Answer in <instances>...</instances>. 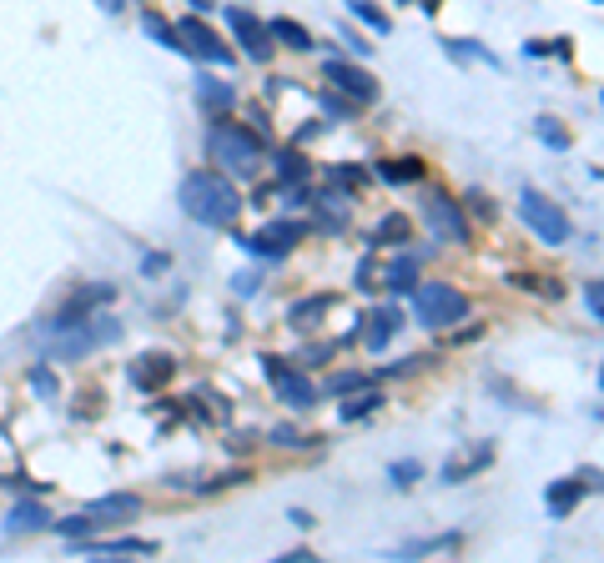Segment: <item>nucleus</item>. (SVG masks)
<instances>
[{
    "mask_svg": "<svg viewBox=\"0 0 604 563\" xmlns=\"http://www.w3.org/2000/svg\"><path fill=\"white\" fill-rule=\"evenodd\" d=\"M181 212L202 227H237L242 196L232 192V181L217 177V171H192L181 181Z\"/></svg>",
    "mask_w": 604,
    "mask_h": 563,
    "instance_id": "nucleus-1",
    "label": "nucleus"
},
{
    "mask_svg": "<svg viewBox=\"0 0 604 563\" xmlns=\"http://www.w3.org/2000/svg\"><path fill=\"white\" fill-rule=\"evenodd\" d=\"M262 141L258 131L237 126V121H212V131H206V152L217 156L227 171H237V177H252L262 161Z\"/></svg>",
    "mask_w": 604,
    "mask_h": 563,
    "instance_id": "nucleus-2",
    "label": "nucleus"
},
{
    "mask_svg": "<svg viewBox=\"0 0 604 563\" xmlns=\"http://www.w3.org/2000/svg\"><path fill=\"white\" fill-rule=\"evenodd\" d=\"M408 297H413V312H418L424 327H453V322L468 317V297L459 287H449V282H424Z\"/></svg>",
    "mask_w": 604,
    "mask_h": 563,
    "instance_id": "nucleus-3",
    "label": "nucleus"
},
{
    "mask_svg": "<svg viewBox=\"0 0 604 563\" xmlns=\"http://www.w3.org/2000/svg\"><path fill=\"white\" fill-rule=\"evenodd\" d=\"M61 342L51 347V358H61V362H76V358H86V352H96V347H106V342H116L121 337V322L116 317H81V322H71V327H61Z\"/></svg>",
    "mask_w": 604,
    "mask_h": 563,
    "instance_id": "nucleus-4",
    "label": "nucleus"
},
{
    "mask_svg": "<svg viewBox=\"0 0 604 563\" xmlns=\"http://www.w3.org/2000/svg\"><path fill=\"white\" fill-rule=\"evenodd\" d=\"M519 212H524V221L539 231L549 247H565L569 237H574V221L565 217V206L554 202V196H544V192H524L519 196Z\"/></svg>",
    "mask_w": 604,
    "mask_h": 563,
    "instance_id": "nucleus-5",
    "label": "nucleus"
},
{
    "mask_svg": "<svg viewBox=\"0 0 604 563\" xmlns=\"http://www.w3.org/2000/svg\"><path fill=\"white\" fill-rule=\"evenodd\" d=\"M177 46L181 51H192V56H202L206 65H232V46L217 36V30L206 26V21H197V15H187V21H177Z\"/></svg>",
    "mask_w": 604,
    "mask_h": 563,
    "instance_id": "nucleus-6",
    "label": "nucleus"
},
{
    "mask_svg": "<svg viewBox=\"0 0 604 563\" xmlns=\"http://www.w3.org/2000/svg\"><path fill=\"white\" fill-rule=\"evenodd\" d=\"M322 76L333 81L337 91H343L353 106H373L378 101V81L363 71L358 61H343V56H328V65H322Z\"/></svg>",
    "mask_w": 604,
    "mask_h": 563,
    "instance_id": "nucleus-7",
    "label": "nucleus"
},
{
    "mask_svg": "<svg viewBox=\"0 0 604 563\" xmlns=\"http://www.w3.org/2000/svg\"><path fill=\"white\" fill-rule=\"evenodd\" d=\"M262 372L272 377V387H277V397H283L287 408H312V403H318V387H312L297 368H287L283 358H272L267 352V358H262Z\"/></svg>",
    "mask_w": 604,
    "mask_h": 563,
    "instance_id": "nucleus-8",
    "label": "nucleus"
},
{
    "mask_svg": "<svg viewBox=\"0 0 604 563\" xmlns=\"http://www.w3.org/2000/svg\"><path fill=\"white\" fill-rule=\"evenodd\" d=\"M424 221L443 237V242H468V217H463V206L453 196H424Z\"/></svg>",
    "mask_w": 604,
    "mask_h": 563,
    "instance_id": "nucleus-9",
    "label": "nucleus"
},
{
    "mask_svg": "<svg viewBox=\"0 0 604 563\" xmlns=\"http://www.w3.org/2000/svg\"><path fill=\"white\" fill-rule=\"evenodd\" d=\"M308 237V227L302 221H293V217H283V221H267V227L258 231V237H247V247L258 256H287L297 242Z\"/></svg>",
    "mask_w": 604,
    "mask_h": 563,
    "instance_id": "nucleus-10",
    "label": "nucleus"
},
{
    "mask_svg": "<svg viewBox=\"0 0 604 563\" xmlns=\"http://www.w3.org/2000/svg\"><path fill=\"white\" fill-rule=\"evenodd\" d=\"M227 26L237 30V46H242L252 61H267L272 56V36H267V26H262L252 11H242V5H232L227 11Z\"/></svg>",
    "mask_w": 604,
    "mask_h": 563,
    "instance_id": "nucleus-11",
    "label": "nucleus"
},
{
    "mask_svg": "<svg viewBox=\"0 0 604 563\" xmlns=\"http://www.w3.org/2000/svg\"><path fill=\"white\" fill-rule=\"evenodd\" d=\"M398 327H403V312L398 307L368 312V322H363V347H368V352H383V347L398 337Z\"/></svg>",
    "mask_w": 604,
    "mask_h": 563,
    "instance_id": "nucleus-12",
    "label": "nucleus"
},
{
    "mask_svg": "<svg viewBox=\"0 0 604 563\" xmlns=\"http://www.w3.org/2000/svg\"><path fill=\"white\" fill-rule=\"evenodd\" d=\"M171 372H177V358H171V352H146L142 362H131V383L142 387V393H152V387L171 383Z\"/></svg>",
    "mask_w": 604,
    "mask_h": 563,
    "instance_id": "nucleus-13",
    "label": "nucleus"
},
{
    "mask_svg": "<svg viewBox=\"0 0 604 563\" xmlns=\"http://www.w3.org/2000/svg\"><path fill=\"white\" fill-rule=\"evenodd\" d=\"M584 473H574V478H559V483L549 488V493H544V503H549V513L554 518H569V513H574V503L584 498Z\"/></svg>",
    "mask_w": 604,
    "mask_h": 563,
    "instance_id": "nucleus-14",
    "label": "nucleus"
},
{
    "mask_svg": "<svg viewBox=\"0 0 604 563\" xmlns=\"http://www.w3.org/2000/svg\"><path fill=\"white\" fill-rule=\"evenodd\" d=\"M101 302H111V287H81V292L71 297L61 312H56V327H71V322H81L91 307H101Z\"/></svg>",
    "mask_w": 604,
    "mask_h": 563,
    "instance_id": "nucleus-15",
    "label": "nucleus"
},
{
    "mask_svg": "<svg viewBox=\"0 0 604 563\" xmlns=\"http://www.w3.org/2000/svg\"><path fill=\"white\" fill-rule=\"evenodd\" d=\"M267 36H277L287 51H312V30L297 26L293 15H277V21H267Z\"/></svg>",
    "mask_w": 604,
    "mask_h": 563,
    "instance_id": "nucleus-16",
    "label": "nucleus"
},
{
    "mask_svg": "<svg viewBox=\"0 0 604 563\" xmlns=\"http://www.w3.org/2000/svg\"><path fill=\"white\" fill-rule=\"evenodd\" d=\"M86 513H96L101 524H111V518H131V513H142V498H136V493H111V498H96Z\"/></svg>",
    "mask_w": 604,
    "mask_h": 563,
    "instance_id": "nucleus-17",
    "label": "nucleus"
},
{
    "mask_svg": "<svg viewBox=\"0 0 604 563\" xmlns=\"http://www.w3.org/2000/svg\"><path fill=\"white\" fill-rule=\"evenodd\" d=\"M408 237H413V221L403 217V212H388V217L373 227V247H403Z\"/></svg>",
    "mask_w": 604,
    "mask_h": 563,
    "instance_id": "nucleus-18",
    "label": "nucleus"
},
{
    "mask_svg": "<svg viewBox=\"0 0 604 563\" xmlns=\"http://www.w3.org/2000/svg\"><path fill=\"white\" fill-rule=\"evenodd\" d=\"M378 177H383V181H393V186L424 181V156H403V161H378Z\"/></svg>",
    "mask_w": 604,
    "mask_h": 563,
    "instance_id": "nucleus-19",
    "label": "nucleus"
},
{
    "mask_svg": "<svg viewBox=\"0 0 604 563\" xmlns=\"http://www.w3.org/2000/svg\"><path fill=\"white\" fill-rule=\"evenodd\" d=\"M378 408H383V393L368 383V387H358V393H353V403H343V422H363V418H373Z\"/></svg>",
    "mask_w": 604,
    "mask_h": 563,
    "instance_id": "nucleus-20",
    "label": "nucleus"
},
{
    "mask_svg": "<svg viewBox=\"0 0 604 563\" xmlns=\"http://www.w3.org/2000/svg\"><path fill=\"white\" fill-rule=\"evenodd\" d=\"M489 463H494V448H489V443H484V448H478L474 458H449V463H443V483H463L468 473L489 468Z\"/></svg>",
    "mask_w": 604,
    "mask_h": 563,
    "instance_id": "nucleus-21",
    "label": "nucleus"
},
{
    "mask_svg": "<svg viewBox=\"0 0 604 563\" xmlns=\"http://www.w3.org/2000/svg\"><path fill=\"white\" fill-rule=\"evenodd\" d=\"M534 131H539V141H544V146H554V152H569V146H574V131H569L559 116H539Z\"/></svg>",
    "mask_w": 604,
    "mask_h": 563,
    "instance_id": "nucleus-22",
    "label": "nucleus"
},
{
    "mask_svg": "<svg viewBox=\"0 0 604 563\" xmlns=\"http://www.w3.org/2000/svg\"><path fill=\"white\" fill-rule=\"evenodd\" d=\"M383 282L393 287V292H413V287H418V256H413V252L398 256V262L383 272Z\"/></svg>",
    "mask_w": 604,
    "mask_h": 563,
    "instance_id": "nucleus-23",
    "label": "nucleus"
},
{
    "mask_svg": "<svg viewBox=\"0 0 604 563\" xmlns=\"http://www.w3.org/2000/svg\"><path fill=\"white\" fill-rule=\"evenodd\" d=\"M272 171H277L283 186H293V181L308 177V156H302V152H277V156H272Z\"/></svg>",
    "mask_w": 604,
    "mask_h": 563,
    "instance_id": "nucleus-24",
    "label": "nucleus"
},
{
    "mask_svg": "<svg viewBox=\"0 0 604 563\" xmlns=\"http://www.w3.org/2000/svg\"><path fill=\"white\" fill-rule=\"evenodd\" d=\"M337 297L333 292H322V297H308V302H293V312H287V322H293V327H312V322H318V312H328L333 307Z\"/></svg>",
    "mask_w": 604,
    "mask_h": 563,
    "instance_id": "nucleus-25",
    "label": "nucleus"
},
{
    "mask_svg": "<svg viewBox=\"0 0 604 563\" xmlns=\"http://www.w3.org/2000/svg\"><path fill=\"white\" fill-rule=\"evenodd\" d=\"M347 11L358 15V21H368L378 36H393V15H388L383 5H373V0H347Z\"/></svg>",
    "mask_w": 604,
    "mask_h": 563,
    "instance_id": "nucleus-26",
    "label": "nucleus"
},
{
    "mask_svg": "<svg viewBox=\"0 0 604 563\" xmlns=\"http://www.w3.org/2000/svg\"><path fill=\"white\" fill-rule=\"evenodd\" d=\"M388 478H393V488H413L418 478H424V463H418V458H398L393 468H388Z\"/></svg>",
    "mask_w": 604,
    "mask_h": 563,
    "instance_id": "nucleus-27",
    "label": "nucleus"
},
{
    "mask_svg": "<svg viewBox=\"0 0 604 563\" xmlns=\"http://www.w3.org/2000/svg\"><path fill=\"white\" fill-rule=\"evenodd\" d=\"M31 528H46V508H36V503L11 513V533H31Z\"/></svg>",
    "mask_w": 604,
    "mask_h": 563,
    "instance_id": "nucleus-28",
    "label": "nucleus"
},
{
    "mask_svg": "<svg viewBox=\"0 0 604 563\" xmlns=\"http://www.w3.org/2000/svg\"><path fill=\"white\" fill-rule=\"evenodd\" d=\"M61 538H86V533H96V528H101V518H96V513H76V518H61Z\"/></svg>",
    "mask_w": 604,
    "mask_h": 563,
    "instance_id": "nucleus-29",
    "label": "nucleus"
},
{
    "mask_svg": "<svg viewBox=\"0 0 604 563\" xmlns=\"http://www.w3.org/2000/svg\"><path fill=\"white\" fill-rule=\"evenodd\" d=\"M373 383V372H337L333 383H328V393L333 397H347V393H358V387Z\"/></svg>",
    "mask_w": 604,
    "mask_h": 563,
    "instance_id": "nucleus-30",
    "label": "nucleus"
},
{
    "mask_svg": "<svg viewBox=\"0 0 604 563\" xmlns=\"http://www.w3.org/2000/svg\"><path fill=\"white\" fill-rule=\"evenodd\" d=\"M202 101L217 106V111H227L232 106V86H217V81H202Z\"/></svg>",
    "mask_w": 604,
    "mask_h": 563,
    "instance_id": "nucleus-31",
    "label": "nucleus"
},
{
    "mask_svg": "<svg viewBox=\"0 0 604 563\" xmlns=\"http://www.w3.org/2000/svg\"><path fill=\"white\" fill-rule=\"evenodd\" d=\"M142 26L152 30V36L162 40V46H177V30H171L167 21H162V15H152V11H146V15H142Z\"/></svg>",
    "mask_w": 604,
    "mask_h": 563,
    "instance_id": "nucleus-32",
    "label": "nucleus"
},
{
    "mask_svg": "<svg viewBox=\"0 0 604 563\" xmlns=\"http://www.w3.org/2000/svg\"><path fill=\"white\" fill-rule=\"evenodd\" d=\"M333 181H337V186H347V192H358L363 181H368V171H363V167H333Z\"/></svg>",
    "mask_w": 604,
    "mask_h": 563,
    "instance_id": "nucleus-33",
    "label": "nucleus"
},
{
    "mask_svg": "<svg viewBox=\"0 0 604 563\" xmlns=\"http://www.w3.org/2000/svg\"><path fill=\"white\" fill-rule=\"evenodd\" d=\"M322 111L333 116V121H353V111H358V106L347 101V96H343V101H337V96H322Z\"/></svg>",
    "mask_w": 604,
    "mask_h": 563,
    "instance_id": "nucleus-34",
    "label": "nucleus"
},
{
    "mask_svg": "<svg viewBox=\"0 0 604 563\" xmlns=\"http://www.w3.org/2000/svg\"><path fill=\"white\" fill-rule=\"evenodd\" d=\"M584 302H590L594 317H604V282H590V287H584Z\"/></svg>",
    "mask_w": 604,
    "mask_h": 563,
    "instance_id": "nucleus-35",
    "label": "nucleus"
},
{
    "mask_svg": "<svg viewBox=\"0 0 604 563\" xmlns=\"http://www.w3.org/2000/svg\"><path fill=\"white\" fill-rule=\"evenodd\" d=\"M192 5H197V11H212V5H217V0H192Z\"/></svg>",
    "mask_w": 604,
    "mask_h": 563,
    "instance_id": "nucleus-36",
    "label": "nucleus"
},
{
    "mask_svg": "<svg viewBox=\"0 0 604 563\" xmlns=\"http://www.w3.org/2000/svg\"><path fill=\"white\" fill-rule=\"evenodd\" d=\"M594 177H600V181H604V167H600V171H594Z\"/></svg>",
    "mask_w": 604,
    "mask_h": 563,
    "instance_id": "nucleus-37",
    "label": "nucleus"
},
{
    "mask_svg": "<svg viewBox=\"0 0 604 563\" xmlns=\"http://www.w3.org/2000/svg\"><path fill=\"white\" fill-rule=\"evenodd\" d=\"M594 5H604V0H594Z\"/></svg>",
    "mask_w": 604,
    "mask_h": 563,
    "instance_id": "nucleus-38",
    "label": "nucleus"
},
{
    "mask_svg": "<svg viewBox=\"0 0 604 563\" xmlns=\"http://www.w3.org/2000/svg\"><path fill=\"white\" fill-rule=\"evenodd\" d=\"M111 5H121V0H111Z\"/></svg>",
    "mask_w": 604,
    "mask_h": 563,
    "instance_id": "nucleus-39",
    "label": "nucleus"
},
{
    "mask_svg": "<svg viewBox=\"0 0 604 563\" xmlns=\"http://www.w3.org/2000/svg\"><path fill=\"white\" fill-rule=\"evenodd\" d=\"M600 383H604V372H600Z\"/></svg>",
    "mask_w": 604,
    "mask_h": 563,
    "instance_id": "nucleus-40",
    "label": "nucleus"
},
{
    "mask_svg": "<svg viewBox=\"0 0 604 563\" xmlns=\"http://www.w3.org/2000/svg\"><path fill=\"white\" fill-rule=\"evenodd\" d=\"M600 101H604V96H600Z\"/></svg>",
    "mask_w": 604,
    "mask_h": 563,
    "instance_id": "nucleus-41",
    "label": "nucleus"
}]
</instances>
